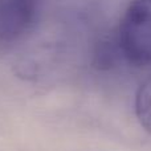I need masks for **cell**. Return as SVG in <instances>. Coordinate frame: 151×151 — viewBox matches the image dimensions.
I'll use <instances>...</instances> for the list:
<instances>
[{"mask_svg": "<svg viewBox=\"0 0 151 151\" xmlns=\"http://www.w3.org/2000/svg\"><path fill=\"white\" fill-rule=\"evenodd\" d=\"M122 56L137 66L151 65V0H131L118 27Z\"/></svg>", "mask_w": 151, "mask_h": 151, "instance_id": "cell-1", "label": "cell"}, {"mask_svg": "<svg viewBox=\"0 0 151 151\" xmlns=\"http://www.w3.org/2000/svg\"><path fill=\"white\" fill-rule=\"evenodd\" d=\"M37 0H0V44L20 39L33 23Z\"/></svg>", "mask_w": 151, "mask_h": 151, "instance_id": "cell-2", "label": "cell"}, {"mask_svg": "<svg viewBox=\"0 0 151 151\" xmlns=\"http://www.w3.org/2000/svg\"><path fill=\"white\" fill-rule=\"evenodd\" d=\"M134 110L139 125L151 135V74L137 89Z\"/></svg>", "mask_w": 151, "mask_h": 151, "instance_id": "cell-3", "label": "cell"}]
</instances>
